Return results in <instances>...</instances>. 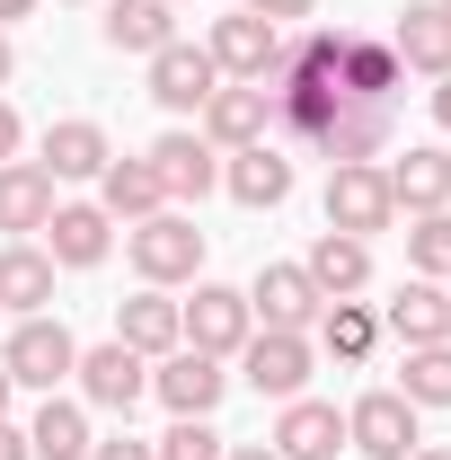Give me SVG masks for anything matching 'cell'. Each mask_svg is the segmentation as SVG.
I'll return each mask as SVG.
<instances>
[{
	"label": "cell",
	"instance_id": "cell-1",
	"mask_svg": "<svg viewBox=\"0 0 451 460\" xmlns=\"http://www.w3.org/2000/svg\"><path fill=\"white\" fill-rule=\"evenodd\" d=\"M124 257H133V275L142 284H195L204 275V230L186 222V213H151V222H133L124 230Z\"/></svg>",
	"mask_w": 451,
	"mask_h": 460
},
{
	"label": "cell",
	"instance_id": "cell-2",
	"mask_svg": "<svg viewBox=\"0 0 451 460\" xmlns=\"http://www.w3.org/2000/svg\"><path fill=\"white\" fill-rule=\"evenodd\" d=\"M71 363H80V337L62 328L54 310L18 319V328H9V345H0V372H9L18 390H45V399H54L62 381H71Z\"/></svg>",
	"mask_w": 451,
	"mask_h": 460
},
{
	"label": "cell",
	"instance_id": "cell-3",
	"mask_svg": "<svg viewBox=\"0 0 451 460\" xmlns=\"http://www.w3.org/2000/svg\"><path fill=\"white\" fill-rule=\"evenodd\" d=\"M71 381H80V399L107 407V416H133V407L151 399V363L133 354V345H80V363H71Z\"/></svg>",
	"mask_w": 451,
	"mask_h": 460
},
{
	"label": "cell",
	"instance_id": "cell-4",
	"mask_svg": "<svg viewBox=\"0 0 451 460\" xmlns=\"http://www.w3.org/2000/svg\"><path fill=\"white\" fill-rule=\"evenodd\" d=\"M177 319H186V345L195 354H222V363L257 337V310H248L239 284H195V301H177Z\"/></svg>",
	"mask_w": 451,
	"mask_h": 460
},
{
	"label": "cell",
	"instance_id": "cell-5",
	"mask_svg": "<svg viewBox=\"0 0 451 460\" xmlns=\"http://www.w3.org/2000/svg\"><path fill=\"white\" fill-rule=\"evenodd\" d=\"M239 381L257 390V399H301L310 390V337H292V328H257V337L239 345Z\"/></svg>",
	"mask_w": 451,
	"mask_h": 460
},
{
	"label": "cell",
	"instance_id": "cell-6",
	"mask_svg": "<svg viewBox=\"0 0 451 460\" xmlns=\"http://www.w3.org/2000/svg\"><path fill=\"white\" fill-rule=\"evenodd\" d=\"M398 204H390V177L381 160H354V169H328V230L345 239H372V230H390Z\"/></svg>",
	"mask_w": 451,
	"mask_h": 460
},
{
	"label": "cell",
	"instance_id": "cell-7",
	"mask_svg": "<svg viewBox=\"0 0 451 460\" xmlns=\"http://www.w3.org/2000/svg\"><path fill=\"white\" fill-rule=\"evenodd\" d=\"M204 142L213 151H248V142H275V89L266 80H230L204 98Z\"/></svg>",
	"mask_w": 451,
	"mask_h": 460
},
{
	"label": "cell",
	"instance_id": "cell-8",
	"mask_svg": "<svg viewBox=\"0 0 451 460\" xmlns=\"http://www.w3.org/2000/svg\"><path fill=\"white\" fill-rule=\"evenodd\" d=\"M345 443L363 460H407L425 434H416V407L398 399V390H363V399L345 407Z\"/></svg>",
	"mask_w": 451,
	"mask_h": 460
},
{
	"label": "cell",
	"instance_id": "cell-9",
	"mask_svg": "<svg viewBox=\"0 0 451 460\" xmlns=\"http://www.w3.org/2000/svg\"><path fill=\"white\" fill-rule=\"evenodd\" d=\"M142 160H151V177H160L169 204H204V195L222 186V151H213L204 133H160Z\"/></svg>",
	"mask_w": 451,
	"mask_h": 460
},
{
	"label": "cell",
	"instance_id": "cell-10",
	"mask_svg": "<svg viewBox=\"0 0 451 460\" xmlns=\"http://www.w3.org/2000/svg\"><path fill=\"white\" fill-rule=\"evenodd\" d=\"M230 390L222 354H195V345H177V354H160V372H151V399L169 407V416H213Z\"/></svg>",
	"mask_w": 451,
	"mask_h": 460
},
{
	"label": "cell",
	"instance_id": "cell-11",
	"mask_svg": "<svg viewBox=\"0 0 451 460\" xmlns=\"http://www.w3.org/2000/svg\"><path fill=\"white\" fill-rule=\"evenodd\" d=\"M248 310H257L266 328H292V337H310V328H319V310H328V292L310 284L301 266H257V284H248Z\"/></svg>",
	"mask_w": 451,
	"mask_h": 460
},
{
	"label": "cell",
	"instance_id": "cell-12",
	"mask_svg": "<svg viewBox=\"0 0 451 460\" xmlns=\"http://www.w3.org/2000/svg\"><path fill=\"white\" fill-rule=\"evenodd\" d=\"M275 45H283V27L248 18V9L213 18V36H204V54H213V71H222V80H266V71H275Z\"/></svg>",
	"mask_w": 451,
	"mask_h": 460
},
{
	"label": "cell",
	"instance_id": "cell-13",
	"mask_svg": "<svg viewBox=\"0 0 451 460\" xmlns=\"http://www.w3.org/2000/svg\"><path fill=\"white\" fill-rule=\"evenodd\" d=\"M283 460H337L345 452V416H337V399H283V416H275V434H266Z\"/></svg>",
	"mask_w": 451,
	"mask_h": 460
},
{
	"label": "cell",
	"instance_id": "cell-14",
	"mask_svg": "<svg viewBox=\"0 0 451 460\" xmlns=\"http://www.w3.org/2000/svg\"><path fill=\"white\" fill-rule=\"evenodd\" d=\"M213 89H222V71H213L204 45H160V54H151V98L169 115H204Z\"/></svg>",
	"mask_w": 451,
	"mask_h": 460
},
{
	"label": "cell",
	"instance_id": "cell-15",
	"mask_svg": "<svg viewBox=\"0 0 451 460\" xmlns=\"http://www.w3.org/2000/svg\"><path fill=\"white\" fill-rule=\"evenodd\" d=\"M381 177H390L398 213H443L451 204V151H434V142H407L398 160H381Z\"/></svg>",
	"mask_w": 451,
	"mask_h": 460
},
{
	"label": "cell",
	"instance_id": "cell-16",
	"mask_svg": "<svg viewBox=\"0 0 451 460\" xmlns=\"http://www.w3.org/2000/svg\"><path fill=\"white\" fill-rule=\"evenodd\" d=\"M115 345H133L142 363H151V354H177V345H186V319H177V301H169L160 284H142L133 301H115Z\"/></svg>",
	"mask_w": 451,
	"mask_h": 460
},
{
	"label": "cell",
	"instance_id": "cell-17",
	"mask_svg": "<svg viewBox=\"0 0 451 460\" xmlns=\"http://www.w3.org/2000/svg\"><path fill=\"white\" fill-rule=\"evenodd\" d=\"M107 248H115V222L98 204H54V222H45V257L54 266L89 275V266H107Z\"/></svg>",
	"mask_w": 451,
	"mask_h": 460
},
{
	"label": "cell",
	"instance_id": "cell-18",
	"mask_svg": "<svg viewBox=\"0 0 451 460\" xmlns=\"http://www.w3.org/2000/svg\"><path fill=\"white\" fill-rule=\"evenodd\" d=\"M337 80H345V98H381V107H398V80H407V62L390 54V36H363V27H345Z\"/></svg>",
	"mask_w": 451,
	"mask_h": 460
},
{
	"label": "cell",
	"instance_id": "cell-19",
	"mask_svg": "<svg viewBox=\"0 0 451 460\" xmlns=\"http://www.w3.org/2000/svg\"><path fill=\"white\" fill-rule=\"evenodd\" d=\"M107 160H115V142H107V124H89V115H62V124H45V160L36 169L54 177H107Z\"/></svg>",
	"mask_w": 451,
	"mask_h": 460
},
{
	"label": "cell",
	"instance_id": "cell-20",
	"mask_svg": "<svg viewBox=\"0 0 451 460\" xmlns=\"http://www.w3.org/2000/svg\"><path fill=\"white\" fill-rule=\"evenodd\" d=\"M222 186L248 204V213H275L283 195H292V151H283V142H248V151H230Z\"/></svg>",
	"mask_w": 451,
	"mask_h": 460
},
{
	"label": "cell",
	"instance_id": "cell-21",
	"mask_svg": "<svg viewBox=\"0 0 451 460\" xmlns=\"http://www.w3.org/2000/svg\"><path fill=\"white\" fill-rule=\"evenodd\" d=\"M98 36H107V54H160L177 45V9L169 0H107V18H98Z\"/></svg>",
	"mask_w": 451,
	"mask_h": 460
},
{
	"label": "cell",
	"instance_id": "cell-22",
	"mask_svg": "<svg viewBox=\"0 0 451 460\" xmlns=\"http://www.w3.org/2000/svg\"><path fill=\"white\" fill-rule=\"evenodd\" d=\"M301 275L328 292V301H354V292L372 284V239H345V230H319L310 239V257H301Z\"/></svg>",
	"mask_w": 451,
	"mask_h": 460
},
{
	"label": "cell",
	"instance_id": "cell-23",
	"mask_svg": "<svg viewBox=\"0 0 451 460\" xmlns=\"http://www.w3.org/2000/svg\"><path fill=\"white\" fill-rule=\"evenodd\" d=\"M0 310H9V319L54 310V257H45L36 239H9V248H0Z\"/></svg>",
	"mask_w": 451,
	"mask_h": 460
},
{
	"label": "cell",
	"instance_id": "cell-24",
	"mask_svg": "<svg viewBox=\"0 0 451 460\" xmlns=\"http://www.w3.org/2000/svg\"><path fill=\"white\" fill-rule=\"evenodd\" d=\"M381 328H390L398 345H451V292L443 284H398V301L381 310Z\"/></svg>",
	"mask_w": 451,
	"mask_h": 460
},
{
	"label": "cell",
	"instance_id": "cell-25",
	"mask_svg": "<svg viewBox=\"0 0 451 460\" xmlns=\"http://www.w3.org/2000/svg\"><path fill=\"white\" fill-rule=\"evenodd\" d=\"M54 222V177L36 169V160H0V230L9 239H27V230Z\"/></svg>",
	"mask_w": 451,
	"mask_h": 460
},
{
	"label": "cell",
	"instance_id": "cell-26",
	"mask_svg": "<svg viewBox=\"0 0 451 460\" xmlns=\"http://www.w3.org/2000/svg\"><path fill=\"white\" fill-rule=\"evenodd\" d=\"M98 213L107 222H151V213H169V195H160V177H151V160H107V177H98Z\"/></svg>",
	"mask_w": 451,
	"mask_h": 460
},
{
	"label": "cell",
	"instance_id": "cell-27",
	"mask_svg": "<svg viewBox=\"0 0 451 460\" xmlns=\"http://www.w3.org/2000/svg\"><path fill=\"white\" fill-rule=\"evenodd\" d=\"M390 54L407 62V71H434V80H451V27H443V9H434V0L398 9V27H390Z\"/></svg>",
	"mask_w": 451,
	"mask_h": 460
},
{
	"label": "cell",
	"instance_id": "cell-28",
	"mask_svg": "<svg viewBox=\"0 0 451 460\" xmlns=\"http://www.w3.org/2000/svg\"><path fill=\"white\" fill-rule=\"evenodd\" d=\"M89 443H98V434H89V407L80 399H45L36 425H27V452L36 460H89Z\"/></svg>",
	"mask_w": 451,
	"mask_h": 460
},
{
	"label": "cell",
	"instance_id": "cell-29",
	"mask_svg": "<svg viewBox=\"0 0 451 460\" xmlns=\"http://www.w3.org/2000/svg\"><path fill=\"white\" fill-rule=\"evenodd\" d=\"M319 345H328L337 363H372V345H381V310H363V301H328V310H319Z\"/></svg>",
	"mask_w": 451,
	"mask_h": 460
},
{
	"label": "cell",
	"instance_id": "cell-30",
	"mask_svg": "<svg viewBox=\"0 0 451 460\" xmlns=\"http://www.w3.org/2000/svg\"><path fill=\"white\" fill-rule=\"evenodd\" d=\"M398 399H407V407H451V345H407Z\"/></svg>",
	"mask_w": 451,
	"mask_h": 460
},
{
	"label": "cell",
	"instance_id": "cell-31",
	"mask_svg": "<svg viewBox=\"0 0 451 460\" xmlns=\"http://www.w3.org/2000/svg\"><path fill=\"white\" fill-rule=\"evenodd\" d=\"M407 266H416L425 284H451V204H443V213H416V230H407Z\"/></svg>",
	"mask_w": 451,
	"mask_h": 460
},
{
	"label": "cell",
	"instance_id": "cell-32",
	"mask_svg": "<svg viewBox=\"0 0 451 460\" xmlns=\"http://www.w3.org/2000/svg\"><path fill=\"white\" fill-rule=\"evenodd\" d=\"M151 452H160V460H222L230 443L213 434V416H177V425L160 434V443H151Z\"/></svg>",
	"mask_w": 451,
	"mask_h": 460
},
{
	"label": "cell",
	"instance_id": "cell-33",
	"mask_svg": "<svg viewBox=\"0 0 451 460\" xmlns=\"http://www.w3.org/2000/svg\"><path fill=\"white\" fill-rule=\"evenodd\" d=\"M239 9H248V18H266V27H292V18H310L319 0H239Z\"/></svg>",
	"mask_w": 451,
	"mask_h": 460
},
{
	"label": "cell",
	"instance_id": "cell-34",
	"mask_svg": "<svg viewBox=\"0 0 451 460\" xmlns=\"http://www.w3.org/2000/svg\"><path fill=\"white\" fill-rule=\"evenodd\" d=\"M89 460H160V452L133 443V434H107V443H89Z\"/></svg>",
	"mask_w": 451,
	"mask_h": 460
},
{
	"label": "cell",
	"instance_id": "cell-35",
	"mask_svg": "<svg viewBox=\"0 0 451 460\" xmlns=\"http://www.w3.org/2000/svg\"><path fill=\"white\" fill-rule=\"evenodd\" d=\"M18 142H27V124H18V107L0 98V160H18Z\"/></svg>",
	"mask_w": 451,
	"mask_h": 460
},
{
	"label": "cell",
	"instance_id": "cell-36",
	"mask_svg": "<svg viewBox=\"0 0 451 460\" xmlns=\"http://www.w3.org/2000/svg\"><path fill=\"white\" fill-rule=\"evenodd\" d=\"M0 460H36L27 452V425H9V416H0Z\"/></svg>",
	"mask_w": 451,
	"mask_h": 460
},
{
	"label": "cell",
	"instance_id": "cell-37",
	"mask_svg": "<svg viewBox=\"0 0 451 460\" xmlns=\"http://www.w3.org/2000/svg\"><path fill=\"white\" fill-rule=\"evenodd\" d=\"M222 460H283V452H275V443H230Z\"/></svg>",
	"mask_w": 451,
	"mask_h": 460
},
{
	"label": "cell",
	"instance_id": "cell-38",
	"mask_svg": "<svg viewBox=\"0 0 451 460\" xmlns=\"http://www.w3.org/2000/svg\"><path fill=\"white\" fill-rule=\"evenodd\" d=\"M434 124L451 133V80H434Z\"/></svg>",
	"mask_w": 451,
	"mask_h": 460
},
{
	"label": "cell",
	"instance_id": "cell-39",
	"mask_svg": "<svg viewBox=\"0 0 451 460\" xmlns=\"http://www.w3.org/2000/svg\"><path fill=\"white\" fill-rule=\"evenodd\" d=\"M9 71H18V45H9V27H0V89H9Z\"/></svg>",
	"mask_w": 451,
	"mask_h": 460
},
{
	"label": "cell",
	"instance_id": "cell-40",
	"mask_svg": "<svg viewBox=\"0 0 451 460\" xmlns=\"http://www.w3.org/2000/svg\"><path fill=\"white\" fill-rule=\"evenodd\" d=\"M27 9H36V0H0V27H18V18H27Z\"/></svg>",
	"mask_w": 451,
	"mask_h": 460
},
{
	"label": "cell",
	"instance_id": "cell-41",
	"mask_svg": "<svg viewBox=\"0 0 451 460\" xmlns=\"http://www.w3.org/2000/svg\"><path fill=\"white\" fill-rule=\"evenodd\" d=\"M407 460H451V452H443V443H416V452H407Z\"/></svg>",
	"mask_w": 451,
	"mask_h": 460
},
{
	"label": "cell",
	"instance_id": "cell-42",
	"mask_svg": "<svg viewBox=\"0 0 451 460\" xmlns=\"http://www.w3.org/2000/svg\"><path fill=\"white\" fill-rule=\"evenodd\" d=\"M9 390H18V381H9V372H0V416H9Z\"/></svg>",
	"mask_w": 451,
	"mask_h": 460
},
{
	"label": "cell",
	"instance_id": "cell-43",
	"mask_svg": "<svg viewBox=\"0 0 451 460\" xmlns=\"http://www.w3.org/2000/svg\"><path fill=\"white\" fill-rule=\"evenodd\" d=\"M434 9H443V27H451V0H434Z\"/></svg>",
	"mask_w": 451,
	"mask_h": 460
},
{
	"label": "cell",
	"instance_id": "cell-44",
	"mask_svg": "<svg viewBox=\"0 0 451 460\" xmlns=\"http://www.w3.org/2000/svg\"><path fill=\"white\" fill-rule=\"evenodd\" d=\"M169 9H195V0H169Z\"/></svg>",
	"mask_w": 451,
	"mask_h": 460
},
{
	"label": "cell",
	"instance_id": "cell-45",
	"mask_svg": "<svg viewBox=\"0 0 451 460\" xmlns=\"http://www.w3.org/2000/svg\"><path fill=\"white\" fill-rule=\"evenodd\" d=\"M443 292H451V284H443Z\"/></svg>",
	"mask_w": 451,
	"mask_h": 460
}]
</instances>
